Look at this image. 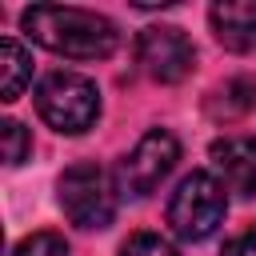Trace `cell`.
Listing matches in <instances>:
<instances>
[{
  "instance_id": "cell-1",
  "label": "cell",
  "mask_w": 256,
  "mask_h": 256,
  "mask_svg": "<svg viewBox=\"0 0 256 256\" xmlns=\"http://www.w3.org/2000/svg\"><path fill=\"white\" fill-rule=\"evenodd\" d=\"M20 24L40 48L68 60H104L120 44V32L108 16L72 4H32Z\"/></svg>"
},
{
  "instance_id": "cell-2",
  "label": "cell",
  "mask_w": 256,
  "mask_h": 256,
  "mask_svg": "<svg viewBox=\"0 0 256 256\" xmlns=\"http://www.w3.org/2000/svg\"><path fill=\"white\" fill-rule=\"evenodd\" d=\"M228 188L212 176V172H188L172 200H168V228L188 240V244H200L208 240L220 224H224V212H228Z\"/></svg>"
},
{
  "instance_id": "cell-3",
  "label": "cell",
  "mask_w": 256,
  "mask_h": 256,
  "mask_svg": "<svg viewBox=\"0 0 256 256\" xmlns=\"http://www.w3.org/2000/svg\"><path fill=\"white\" fill-rule=\"evenodd\" d=\"M36 112L64 136H80L100 116V92L80 72H52L36 84Z\"/></svg>"
},
{
  "instance_id": "cell-4",
  "label": "cell",
  "mask_w": 256,
  "mask_h": 256,
  "mask_svg": "<svg viewBox=\"0 0 256 256\" xmlns=\"http://www.w3.org/2000/svg\"><path fill=\"white\" fill-rule=\"evenodd\" d=\"M56 200L76 228H108L116 216V180L96 160H80L64 168L56 184Z\"/></svg>"
},
{
  "instance_id": "cell-5",
  "label": "cell",
  "mask_w": 256,
  "mask_h": 256,
  "mask_svg": "<svg viewBox=\"0 0 256 256\" xmlns=\"http://www.w3.org/2000/svg\"><path fill=\"white\" fill-rule=\"evenodd\" d=\"M136 64L156 84H180L196 64V48L184 36V28L152 24V28H144L136 36Z\"/></svg>"
},
{
  "instance_id": "cell-6",
  "label": "cell",
  "mask_w": 256,
  "mask_h": 256,
  "mask_svg": "<svg viewBox=\"0 0 256 256\" xmlns=\"http://www.w3.org/2000/svg\"><path fill=\"white\" fill-rule=\"evenodd\" d=\"M180 160V140L164 128H152L140 136V144L120 160V188L132 196H148Z\"/></svg>"
},
{
  "instance_id": "cell-7",
  "label": "cell",
  "mask_w": 256,
  "mask_h": 256,
  "mask_svg": "<svg viewBox=\"0 0 256 256\" xmlns=\"http://www.w3.org/2000/svg\"><path fill=\"white\" fill-rule=\"evenodd\" d=\"M216 180L236 196H256V136H224L208 148Z\"/></svg>"
},
{
  "instance_id": "cell-8",
  "label": "cell",
  "mask_w": 256,
  "mask_h": 256,
  "mask_svg": "<svg viewBox=\"0 0 256 256\" xmlns=\"http://www.w3.org/2000/svg\"><path fill=\"white\" fill-rule=\"evenodd\" d=\"M208 20L228 52H256V0H220Z\"/></svg>"
},
{
  "instance_id": "cell-9",
  "label": "cell",
  "mask_w": 256,
  "mask_h": 256,
  "mask_svg": "<svg viewBox=\"0 0 256 256\" xmlns=\"http://www.w3.org/2000/svg\"><path fill=\"white\" fill-rule=\"evenodd\" d=\"M252 108H256V76H232L220 88H212V96H208V112L224 124Z\"/></svg>"
},
{
  "instance_id": "cell-10",
  "label": "cell",
  "mask_w": 256,
  "mask_h": 256,
  "mask_svg": "<svg viewBox=\"0 0 256 256\" xmlns=\"http://www.w3.org/2000/svg\"><path fill=\"white\" fill-rule=\"evenodd\" d=\"M28 80H32V56H28V48L16 44V40H0V96L16 100Z\"/></svg>"
},
{
  "instance_id": "cell-11",
  "label": "cell",
  "mask_w": 256,
  "mask_h": 256,
  "mask_svg": "<svg viewBox=\"0 0 256 256\" xmlns=\"http://www.w3.org/2000/svg\"><path fill=\"white\" fill-rule=\"evenodd\" d=\"M0 136H4V160L8 164H24L28 152H32V136L20 120H4L0 124Z\"/></svg>"
},
{
  "instance_id": "cell-12",
  "label": "cell",
  "mask_w": 256,
  "mask_h": 256,
  "mask_svg": "<svg viewBox=\"0 0 256 256\" xmlns=\"http://www.w3.org/2000/svg\"><path fill=\"white\" fill-rule=\"evenodd\" d=\"M120 256H180V252L164 236H156V232H132L120 244Z\"/></svg>"
},
{
  "instance_id": "cell-13",
  "label": "cell",
  "mask_w": 256,
  "mask_h": 256,
  "mask_svg": "<svg viewBox=\"0 0 256 256\" xmlns=\"http://www.w3.org/2000/svg\"><path fill=\"white\" fill-rule=\"evenodd\" d=\"M12 256H68V244L56 232H32V236H24L16 244Z\"/></svg>"
},
{
  "instance_id": "cell-14",
  "label": "cell",
  "mask_w": 256,
  "mask_h": 256,
  "mask_svg": "<svg viewBox=\"0 0 256 256\" xmlns=\"http://www.w3.org/2000/svg\"><path fill=\"white\" fill-rule=\"evenodd\" d=\"M220 256H256V224H252L248 232H240L232 244H224Z\"/></svg>"
}]
</instances>
